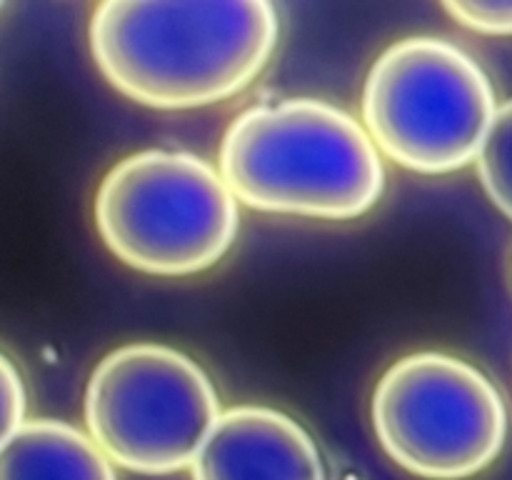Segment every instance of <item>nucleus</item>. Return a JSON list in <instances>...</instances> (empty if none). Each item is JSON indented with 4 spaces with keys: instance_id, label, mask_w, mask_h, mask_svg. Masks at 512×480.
<instances>
[{
    "instance_id": "nucleus-1",
    "label": "nucleus",
    "mask_w": 512,
    "mask_h": 480,
    "mask_svg": "<svg viewBox=\"0 0 512 480\" xmlns=\"http://www.w3.org/2000/svg\"><path fill=\"white\" fill-rule=\"evenodd\" d=\"M278 43L268 0H105L90 20L95 65L153 108H198L243 90Z\"/></svg>"
},
{
    "instance_id": "nucleus-2",
    "label": "nucleus",
    "mask_w": 512,
    "mask_h": 480,
    "mask_svg": "<svg viewBox=\"0 0 512 480\" xmlns=\"http://www.w3.org/2000/svg\"><path fill=\"white\" fill-rule=\"evenodd\" d=\"M220 175L250 208L325 220L368 213L385 188L383 160L368 130L315 98L238 115L220 145Z\"/></svg>"
},
{
    "instance_id": "nucleus-3",
    "label": "nucleus",
    "mask_w": 512,
    "mask_h": 480,
    "mask_svg": "<svg viewBox=\"0 0 512 480\" xmlns=\"http://www.w3.org/2000/svg\"><path fill=\"white\" fill-rule=\"evenodd\" d=\"M95 223L125 265L178 278L228 253L238 235V198L198 155L143 150L103 178Z\"/></svg>"
},
{
    "instance_id": "nucleus-4",
    "label": "nucleus",
    "mask_w": 512,
    "mask_h": 480,
    "mask_svg": "<svg viewBox=\"0 0 512 480\" xmlns=\"http://www.w3.org/2000/svg\"><path fill=\"white\" fill-rule=\"evenodd\" d=\"M495 105L478 63L438 38H405L370 68L363 120L373 143L418 173H450L478 160Z\"/></svg>"
},
{
    "instance_id": "nucleus-5",
    "label": "nucleus",
    "mask_w": 512,
    "mask_h": 480,
    "mask_svg": "<svg viewBox=\"0 0 512 480\" xmlns=\"http://www.w3.org/2000/svg\"><path fill=\"white\" fill-rule=\"evenodd\" d=\"M220 415L205 370L155 343L105 355L85 390L90 438L133 473L165 475L193 465Z\"/></svg>"
},
{
    "instance_id": "nucleus-6",
    "label": "nucleus",
    "mask_w": 512,
    "mask_h": 480,
    "mask_svg": "<svg viewBox=\"0 0 512 480\" xmlns=\"http://www.w3.org/2000/svg\"><path fill=\"white\" fill-rule=\"evenodd\" d=\"M373 425L400 468L428 480H460L498 458L508 410L498 388L470 363L415 353L380 378Z\"/></svg>"
},
{
    "instance_id": "nucleus-7",
    "label": "nucleus",
    "mask_w": 512,
    "mask_h": 480,
    "mask_svg": "<svg viewBox=\"0 0 512 480\" xmlns=\"http://www.w3.org/2000/svg\"><path fill=\"white\" fill-rule=\"evenodd\" d=\"M190 468L193 480H325L308 430L258 405L225 410Z\"/></svg>"
},
{
    "instance_id": "nucleus-8",
    "label": "nucleus",
    "mask_w": 512,
    "mask_h": 480,
    "mask_svg": "<svg viewBox=\"0 0 512 480\" xmlns=\"http://www.w3.org/2000/svg\"><path fill=\"white\" fill-rule=\"evenodd\" d=\"M0 480H118L108 455L60 420H25L0 443Z\"/></svg>"
},
{
    "instance_id": "nucleus-9",
    "label": "nucleus",
    "mask_w": 512,
    "mask_h": 480,
    "mask_svg": "<svg viewBox=\"0 0 512 480\" xmlns=\"http://www.w3.org/2000/svg\"><path fill=\"white\" fill-rule=\"evenodd\" d=\"M485 193L512 220V100L500 105L478 155Z\"/></svg>"
},
{
    "instance_id": "nucleus-10",
    "label": "nucleus",
    "mask_w": 512,
    "mask_h": 480,
    "mask_svg": "<svg viewBox=\"0 0 512 480\" xmlns=\"http://www.w3.org/2000/svg\"><path fill=\"white\" fill-rule=\"evenodd\" d=\"M465 28L485 35H512V3H485V0H453L443 5Z\"/></svg>"
},
{
    "instance_id": "nucleus-11",
    "label": "nucleus",
    "mask_w": 512,
    "mask_h": 480,
    "mask_svg": "<svg viewBox=\"0 0 512 480\" xmlns=\"http://www.w3.org/2000/svg\"><path fill=\"white\" fill-rule=\"evenodd\" d=\"M0 395H3V438L25 423V388L10 358H0Z\"/></svg>"
}]
</instances>
